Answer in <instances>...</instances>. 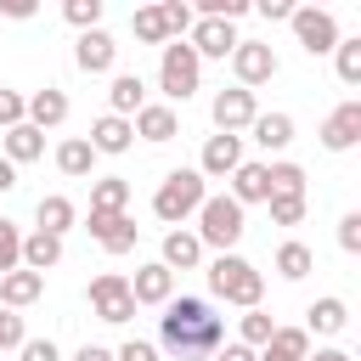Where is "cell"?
Instances as JSON below:
<instances>
[{"instance_id": "37", "label": "cell", "mask_w": 361, "mask_h": 361, "mask_svg": "<svg viewBox=\"0 0 361 361\" xmlns=\"http://www.w3.org/2000/svg\"><path fill=\"white\" fill-rule=\"evenodd\" d=\"M62 17H68L79 34H90V28L102 23V0H68V6H62Z\"/></svg>"}, {"instance_id": "25", "label": "cell", "mask_w": 361, "mask_h": 361, "mask_svg": "<svg viewBox=\"0 0 361 361\" xmlns=\"http://www.w3.org/2000/svg\"><path fill=\"white\" fill-rule=\"evenodd\" d=\"M62 259V237H51V231H34V237H23V271H51Z\"/></svg>"}, {"instance_id": "27", "label": "cell", "mask_w": 361, "mask_h": 361, "mask_svg": "<svg viewBox=\"0 0 361 361\" xmlns=\"http://www.w3.org/2000/svg\"><path fill=\"white\" fill-rule=\"evenodd\" d=\"M90 209H102V214H124V209H130V180H124V175L96 180V186H90Z\"/></svg>"}, {"instance_id": "5", "label": "cell", "mask_w": 361, "mask_h": 361, "mask_svg": "<svg viewBox=\"0 0 361 361\" xmlns=\"http://www.w3.org/2000/svg\"><path fill=\"white\" fill-rule=\"evenodd\" d=\"M197 73H203L197 51L180 45V39H169V45H164V62H158V85H164V96H169V102H186V96L197 90Z\"/></svg>"}, {"instance_id": "39", "label": "cell", "mask_w": 361, "mask_h": 361, "mask_svg": "<svg viewBox=\"0 0 361 361\" xmlns=\"http://www.w3.org/2000/svg\"><path fill=\"white\" fill-rule=\"evenodd\" d=\"M158 11H164V28H169V39H175V34H186V28H192V23H197V17H192V6H186V0H164V6H158Z\"/></svg>"}, {"instance_id": "40", "label": "cell", "mask_w": 361, "mask_h": 361, "mask_svg": "<svg viewBox=\"0 0 361 361\" xmlns=\"http://www.w3.org/2000/svg\"><path fill=\"white\" fill-rule=\"evenodd\" d=\"M23 338H28L23 333V316L17 310H0V350H23Z\"/></svg>"}, {"instance_id": "18", "label": "cell", "mask_w": 361, "mask_h": 361, "mask_svg": "<svg viewBox=\"0 0 361 361\" xmlns=\"http://www.w3.org/2000/svg\"><path fill=\"white\" fill-rule=\"evenodd\" d=\"M62 118H68V96H62L56 85H45V90H34V96H28V124H34L39 135H45V130H56Z\"/></svg>"}, {"instance_id": "30", "label": "cell", "mask_w": 361, "mask_h": 361, "mask_svg": "<svg viewBox=\"0 0 361 361\" xmlns=\"http://www.w3.org/2000/svg\"><path fill=\"white\" fill-rule=\"evenodd\" d=\"M90 164H96V152H90V141H85V135H73V141H62V147H56V169H62V175H73V180H79V175H90Z\"/></svg>"}, {"instance_id": "26", "label": "cell", "mask_w": 361, "mask_h": 361, "mask_svg": "<svg viewBox=\"0 0 361 361\" xmlns=\"http://www.w3.org/2000/svg\"><path fill=\"white\" fill-rule=\"evenodd\" d=\"M248 130H254V141H259L265 152H282V147L293 141V118H288V113H259Z\"/></svg>"}, {"instance_id": "11", "label": "cell", "mask_w": 361, "mask_h": 361, "mask_svg": "<svg viewBox=\"0 0 361 361\" xmlns=\"http://www.w3.org/2000/svg\"><path fill=\"white\" fill-rule=\"evenodd\" d=\"M355 141H361V102H344V107L327 113V124H322V147H327V152H350Z\"/></svg>"}, {"instance_id": "23", "label": "cell", "mask_w": 361, "mask_h": 361, "mask_svg": "<svg viewBox=\"0 0 361 361\" xmlns=\"http://www.w3.org/2000/svg\"><path fill=\"white\" fill-rule=\"evenodd\" d=\"M310 355V333L305 327H276L259 350V361H305Z\"/></svg>"}, {"instance_id": "16", "label": "cell", "mask_w": 361, "mask_h": 361, "mask_svg": "<svg viewBox=\"0 0 361 361\" xmlns=\"http://www.w3.org/2000/svg\"><path fill=\"white\" fill-rule=\"evenodd\" d=\"M237 209H248V203H265L271 197V175H265V164H237L231 169V192H226Z\"/></svg>"}, {"instance_id": "19", "label": "cell", "mask_w": 361, "mask_h": 361, "mask_svg": "<svg viewBox=\"0 0 361 361\" xmlns=\"http://www.w3.org/2000/svg\"><path fill=\"white\" fill-rule=\"evenodd\" d=\"M107 102H113V118H130V113H141V107H147V85H141V73H113V85H107Z\"/></svg>"}, {"instance_id": "20", "label": "cell", "mask_w": 361, "mask_h": 361, "mask_svg": "<svg viewBox=\"0 0 361 361\" xmlns=\"http://www.w3.org/2000/svg\"><path fill=\"white\" fill-rule=\"evenodd\" d=\"M141 141H169L175 130H180V118H175V107H164V102H147L141 113H135V124H130Z\"/></svg>"}, {"instance_id": "24", "label": "cell", "mask_w": 361, "mask_h": 361, "mask_svg": "<svg viewBox=\"0 0 361 361\" xmlns=\"http://www.w3.org/2000/svg\"><path fill=\"white\" fill-rule=\"evenodd\" d=\"M39 152H45V135H39V130H34L28 118L6 130V164H11V169H17V164H34Z\"/></svg>"}, {"instance_id": "10", "label": "cell", "mask_w": 361, "mask_h": 361, "mask_svg": "<svg viewBox=\"0 0 361 361\" xmlns=\"http://www.w3.org/2000/svg\"><path fill=\"white\" fill-rule=\"evenodd\" d=\"M192 51H197V62H203V56H220V62H226V56L237 51V28L220 23V17H197V23H192Z\"/></svg>"}, {"instance_id": "43", "label": "cell", "mask_w": 361, "mask_h": 361, "mask_svg": "<svg viewBox=\"0 0 361 361\" xmlns=\"http://www.w3.org/2000/svg\"><path fill=\"white\" fill-rule=\"evenodd\" d=\"M17 355H23V361H62L51 338H23V350H17Z\"/></svg>"}, {"instance_id": "13", "label": "cell", "mask_w": 361, "mask_h": 361, "mask_svg": "<svg viewBox=\"0 0 361 361\" xmlns=\"http://www.w3.org/2000/svg\"><path fill=\"white\" fill-rule=\"evenodd\" d=\"M90 237H96L107 254H130V248H135V220H130V214H102V209H90Z\"/></svg>"}, {"instance_id": "49", "label": "cell", "mask_w": 361, "mask_h": 361, "mask_svg": "<svg viewBox=\"0 0 361 361\" xmlns=\"http://www.w3.org/2000/svg\"><path fill=\"white\" fill-rule=\"evenodd\" d=\"M11 186H17V169H11L6 158H0V192H11Z\"/></svg>"}, {"instance_id": "8", "label": "cell", "mask_w": 361, "mask_h": 361, "mask_svg": "<svg viewBox=\"0 0 361 361\" xmlns=\"http://www.w3.org/2000/svg\"><path fill=\"white\" fill-rule=\"evenodd\" d=\"M231 73H237L243 90H254V85L276 79V51L259 45V39H237V51H231Z\"/></svg>"}, {"instance_id": "47", "label": "cell", "mask_w": 361, "mask_h": 361, "mask_svg": "<svg viewBox=\"0 0 361 361\" xmlns=\"http://www.w3.org/2000/svg\"><path fill=\"white\" fill-rule=\"evenodd\" d=\"M0 11H6V17H34V0H6Z\"/></svg>"}, {"instance_id": "4", "label": "cell", "mask_w": 361, "mask_h": 361, "mask_svg": "<svg viewBox=\"0 0 361 361\" xmlns=\"http://www.w3.org/2000/svg\"><path fill=\"white\" fill-rule=\"evenodd\" d=\"M243 231H248V226H243V209H237L231 197H203V209H197V231H192L197 243H209V248L231 254Z\"/></svg>"}, {"instance_id": "36", "label": "cell", "mask_w": 361, "mask_h": 361, "mask_svg": "<svg viewBox=\"0 0 361 361\" xmlns=\"http://www.w3.org/2000/svg\"><path fill=\"white\" fill-rule=\"evenodd\" d=\"M17 265H23V231L11 220H0V276L17 271Z\"/></svg>"}, {"instance_id": "45", "label": "cell", "mask_w": 361, "mask_h": 361, "mask_svg": "<svg viewBox=\"0 0 361 361\" xmlns=\"http://www.w3.org/2000/svg\"><path fill=\"white\" fill-rule=\"evenodd\" d=\"M214 361H259V350H248V344H220Z\"/></svg>"}, {"instance_id": "14", "label": "cell", "mask_w": 361, "mask_h": 361, "mask_svg": "<svg viewBox=\"0 0 361 361\" xmlns=\"http://www.w3.org/2000/svg\"><path fill=\"white\" fill-rule=\"evenodd\" d=\"M73 62H79L85 73H113V62H118V45H113V34H102V28L79 34V45H73Z\"/></svg>"}, {"instance_id": "44", "label": "cell", "mask_w": 361, "mask_h": 361, "mask_svg": "<svg viewBox=\"0 0 361 361\" xmlns=\"http://www.w3.org/2000/svg\"><path fill=\"white\" fill-rule=\"evenodd\" d=\"M113 361H158V350H152L147 338H130V344H124V350H118Z\"/></svg>"}, {"instance_id": "35", "label": "cell", "mask_w": 361, "mask_h": 361, "mask_svg": "<svg viewBox=\"0 0 361 361\" xmlns=\"http://www.w3.org/2000/svg\"><path fill=\"white\" fill-rule=\"evenodd\" d=\"M276 333V322L265 316V310H243V338L237 344H248V350H265V338Z\"/></svg>"}, {"instance_id": "6", "label": "cell", "mask_w": 361, "mask_h": 361, "mask_svg": "<svg viewBox=\"0 0 361 361\" xmlns=\"http://www.w3.org/2000/svg\"><path fill=\"white\" fill-rule=\"evenodd\" d=\"M293 34H299V45L310 51V56H327L333 45H338V23H333V11H316V6H293Z\"/></svg>"}, {"instance_id": "2", "label": "cell", "mask_w": 361, "mask_h": 361, "mask_svg": "<svg viewBox=\"0 0 361 361\" xmlns=\"http://www.w3.org/2000/svg\"><path fill=\"white\" fill-rule=\"evenodd\" d=\"M203 197H209V186H203V175H197V169H169V175H164V186L152 192V214H158L164 226H175V231H180V220H192V214L203 209Z\"/></svg>"}, {"instance_id": "33", "label": "cell", "mask_w": 361, "mask_h": 361, "mask_svg": "<svg viewBox=\"0 0 361 361\" xmlns=\"http://www.w3.org/2000/svg\"><path fill=\"white\" fill-rule=\"evenodd\" d=\"M265 203H271V220L276 226H299L305 220V192H271Z\"/></svg>"}, {"instance_id": "34", "label": "cell", "mask_w": 361, "mask_h": 361, "mask_svg": "<svg viewBox=\"0 0 361 361\" xmlns=\"http://www.w3.org/2000/svg\"><path fill=\"white\" fill-rule=\"evenodd\" d=\"M333 62H338V79L344 85H361V39H338L333 45Z\"/></svg>"}, {"instance_id": "3", "label": "cell", "mask_w": 361, "mask_h": 361, "mask_svg": "<svg viewBox=\"0 0 361 361\" xmlns=\"http://www.w3.org/2000/svg\"><path fill=\"white\" fill-rule=\"evenodd\" d=\"M209 288H214V299H226V305H243V310H259V293H265V276L243 259V254H220L214 265H209Z\"/></svg>"}, {"instance_id": "21", "label": "cell", "mask_w": 361, "mask_h": 361, "mask_svg": "<svg viewBox=\"0 0 361 361\" xmlns=\"http://www.w3.org/2000/svg\"><path fill=\"white\" fill-rule=\"evenodd\" d=\"M85 141H90V152H130L135 130H130V118H113V113H107V118H96V124H90V135H85Z\"/></svg>"}, {"instance_id": "50", "label": "cell", "mask_w": 361, "mask_h": 361, "mask_svg": "<svg viewBox=\"0 0 361 361\" xmlns=\"http://www.w3.org/2000/svg\"><path fill=\"white\" fill-rule=\"evenodd\" d=\"M305 361H350L344 350H316V355H305Z\"/></svg>"}, {"instance_id": "41", "label": "cell", "mask_w": 361, "mask_h": 361, "mask_svg": "<svg viewBox=\"0 0 361 361\" xmlns=\"http://www.w3.org/2000/svg\"><path fill=\"white\" fill-rule=\"evenodd\" d=\"M23 118H28V102H23L17 90H0V124L11 130V124H23Z\"/></svg>"}, {"instance_id": "48", "label": "cell", "mask_w": 361, "mask_h": 361, "mask_svg": "<svg viewBox=\"0 0 361 361\" xmlns=\"http://www.w3.org/2000/svg\"><path fill=\"white\" fill-rule=\"evenodd\" d=\"M73 361H113V350H102V344H85Z\"/></svg>"}, {"instance_id": "31", "label": "cell", "mask_w": 361, "mask_h": 361, "mask_svg": "<svg viewBox=\"0 0 361 361\" xmlns=\"http://www.w3.org/2000/svg\"><path fill=\"white\" fill-rule=\"evenodd\" d=\"M130 28H135L141 45H169V28H164V11H158V6H141V11L130 17Z\"/></svg>"}, {"instance_id": "12", "label": "cell", "mask_w": 361, "mask_h": 361, "mask_svg": "<svg viewBox=\"0 0 361 361\" xmlns=\"http://www.w3.org/2000/svg\"><path fill=\"white\" fill-rule=\"evenodd\" d=\"M237 164H243V135H209V141H203V158H197V175H203V180H209V175L226 180Z\"/></svg>"}, {"instance_id": "38", "label": "cell", "mask_w": 361, "mask_h": 361, "mask_svg": "<svg viewBox=\"0 0 361 361\" xmlns=\"http://www.w3.org/2000/svg\"><path fill=\"white\" fill-rule=\"evenodd\" d=\"M271 175V192H305V169L299 164H265Z\"/></svg>"}, {"instance_id": "46", "label": "cell", "mask_w": 361, "mask_h": 361, "mask_svg": "<svg viewBox=\"0 0 361 361\" xmlns=\"http://www.w3.org/2000/svg\"><path fill=\"white\" fill-rule=\"evenodd\" d=\"M259 17H271V23H282V17H293V6H288V0H259Z\"/></svg>"}, {"instance_id": "22", "label": "cell", "mask_w": 361, "mask_h": 361, "mask_svg": "<svg viewBox=\"0 0 361 361\" xmlns=\"http://www.w3.org/2000/svg\"><path fill=\"white\" fill-rule=\"evenodd\" d=\"M158 265H164V271H197V265H203V243H197L192 231H169Z\"/></svg>"}, {"instance_id": "15", "label": "cell", "mask_w": 361, "mask_h": 361, "mask_svg": "<svg viewBox=\"0 0 361 361\" xmlns=\"http://www.w3.org/2000/svg\"><path fill=\"white\" fill-rule=\"evenodd\" d=\"M130 299H135V305H169V299H175V271L141 265V271L130 276Z\"/></svg>"}, {"instance_id": "29", "label": "cell", "mask_w": 361, "mask_h": 361, "mask_svg": "<svg viewBox=\"0 0 361 361\" xmlns=\"http://www.w3.org/2000/svg\"><path fill=\"white\" fill-rule=\"evenodd\" d=\"M305 316H310V327H305V333H344V322H350V305L327 293V299H316Z\"/></svg>"}, {"instance_id": "28", "label": "cell", "mask_w": 361, "mask_h": 361, "mask_svg": "<svg viewBox=\"0 0 361 361\" xmlns=\"http://www.w3.org/2000/svg\"><path fill=\"white\" fill-rule=\"evenodd\" d=\"M34 214H39V231H51V237H62V231H68V226L79 220V209H73V203H68L62 192L39 197V209H34Z\"/></svg>"}, {"instance_id": "9", "label": "cell", "mask_w": 361, "mask_h": 361, "mask_svg": "<svg viewBox=\"0 0 361 361\" xmlns=\"http://www.w3.org/2000/svg\"><path fill=\"white\" fill-rule=\"evenodd\" d=\"M254 118H259L254 90L237 85V90H220V96H214V130H220V135H237V130H248Z\"/></svg>"}, {"instance_id": "32", "label": "cell", "mask_w": 361, "mask_h": 361, "mask_svg": "<svg viewBox=\"0 0 361 361\" xmlns=\"http://www.w3.org/2000/svg\"><path fill=\"white\" fill-rule=\"evenodd\" d=\"M310 265H316V254H310L305 243H282V248H276V271H282L288 282H299V276H310Z\"/></svg>"}, {"instance_id": "42", "label": "cell", "mask_w": 361, "mask_h": 361, "mask_svg": "<svg viewBox=\"0 0 361 361\" xmlns=\"http://www.w3.org/2000/svg\"><path fill=\"white\" fill-rule=\"evenodd\" d=\"M338 248L344 254H361V214H344L338 220Z\"/></svg>"}, {"instance_id": "7", "label": "cell", "mask_w": 361, "mask_h": 361, "mask_svg": "<svg viewBox=\"0 0 361 361\" xmlns=\"http://www.w3.org/2000/svg\"><path fill=\"white\" fill-rule=\"evenodd\" d=\"M90 310H96L102 322H130V316H135V299H130V282H124L118 271H102V276L90 282Z\"/></svg>"}, {"instance_id": "1", "label": "cell", "mask_w": 361, "mask_h": 361, "mask_svg": "<svg viewBox=\"0 0 361 361\" xmlns=\"http://www.w3.org/2000/svg\"><path fill=\"white\" fill-rule=\"evenodd\" d=\"M158 338L169 355L192 361V355H214L220 350V316L209 299H169L164 305V322H158Z\"/></svg>"}, {"instance_id": "17", "label": "cell", "mask_w": 361, "mask_h": 361, "mask_svg": "<svg viewBox=\"0 0 361 361\" xmlns=\"http://www.w3.org/2000/svg\"><path fill=\"white\" fill-rule=\"evenodd\" d=\"M39 293H45V276H39V271H23V265H17V271H6V276H0V305H6V310L34 305Z\"/></svg>"}]
</instances>
